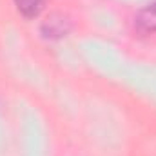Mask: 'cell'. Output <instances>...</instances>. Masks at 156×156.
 <instances>
[{
	"label": "cell",
	"instance_id": "cell-3",
	"mask_svg": "<svg viewBox=\"0 0 156 156\" xmlns=\"http://www.w3.org/2000/svg\"><path fill=\"white\" fill-rule=\"evenodd\" d=\"M13 2L16 5V11L27 20L37 18L47 4V0H13Z\"/></svg>",
	"mask_w": 156,
	"mask_h": 156
},
{
	"label": "cell",
	"instance_id": "cell-2",
	"mask_svg": "<svg viewBox=\"0 0 156 156\" xmlns=\"http://www.w3.org/2000/svg\"><path fill=\"white\" fill-rule=\"evenodd\" d=\"M134 27L140 33H156V0L145 4L134 15Z\"/></svg>",
	"mask_w": 156,
	"mask_h": 156
},
{
	"label": "cell",
	"instance_id": "cell-1",
	"mask_svg": "<svg viewBox=\"0 0 156 156\" xmlns=\"http://www.w3.org/2000/svg\"><path fill=\"white\" fill-rule=\"evenodd\" d=\"M71 29H73L71 18L64 13H51L40 26V33L44 35V38L49 40L64 38L71 33Z\"/></svg>",
	"mask_w": 156,
	"mask_h": 156
}]
</instances>
